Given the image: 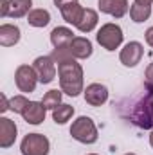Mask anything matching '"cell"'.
I'll return each instance as SVG.
<instances>
[{
  "label": "cell",
  "mask_w": 153,
  "mask_h": 155,
  "mask_svg": "<svg viewBox=\"0 0 153 155\" xmlns=\"http://www.w3.org/2000/svg\"><path fill=\"white\" fill-rule=\"evenodd\" d=\"M60 76V90L70 97H76L83 92V67L76 61V58H69L58 63Z\"/></svg>",
  "instance_id": "6da1fadb"
},
{
  "label": "cell",
  "mask_w": 153,
  "mask_h": 155,
  "mask_svg": "<svg viewBox=\"0 0 153 155\" xmlns=\"http://www.w3.org/2000/svg\"><path fill=\"white\" fill-rule=\"evenodd\" d=\"M146 96L139 99V103L133 107V112H132V121L148 130L153 128V88H146Z\"/></svg>",
  "instance_id": "7a4b0ae2"
},
{
  "label": "cell",
  "mask_w": 153,
  "mask_h": 155,
  "mask_svg": "<svg viewBox=\"0 0 153 155\" xmlns=\"http://www.w3.org/2000/svg\"><path fill=\"white\" fill-rule=\"evenodd\" d=\"M70 135L77 143L94 144L97 141V126L88 116H79L70 126Z\"/></svg>",
  "instance_id": "3957f363"
},
{
  "label": "cell",
  "mask_w": 153,
  "mask_h": 155,
  "mask_svg": "<svg viewBox=\"0 0 153 155\" xmlns=\"http://www.w3.org/2000/svg\"><path fill=\"white\" fill-rule=\"evenodd\" d=\"M122 38H124L122 29H121L117 24H105V25H101V29H99L97 35H96L97 43H99L103 49H106V51H115V49H119L121 43H122Z\"/></svg>",
  "instance_id": "277c9868"
},
{
  "label": "cell",
  "mask_w": 153,
  "mask_h": 155,
  "mask_svg": "<svg viewBox=\"0 0 153 155\" xmlns=\"http://www.w3.org/2000/svg\"><path fill=\"white\" fill-rule=\"evenodd\" d=\"M22 155H49L50 143L43 134H27L20 144Z\"/></svg>",
  "instance_id": "5b68a950"
},
{
  "label": "cell",
  "mask_w": 153,
  "mask_h": 155,
  "mask_svg": "<svg viewBox=\"0 0 153 155\" xmlns=\"http://www.w3.org/2000/svg\"><path fill=\"white\" fill-rule=\"evenodd\" d=\"M15 83H16L18 90L24 92V94L34 92L36 85L40 83L34 67H31V65H20L16 69V72H15Z\"/></svg>",
  "instance_id": "8992f818"
},
{
  "label": "cell",
  "mask_w": 153,
  "mask_h": 155,
  "mask_svg": "<svg viewBox=\"0 0 153 155\" xmlns=\"http://www.w3.org/2000/svg\"><path fill=\"white\" fill-rule=\"evenodd\" d=\"M144 56V47L139 41H128L119 54V60L124 67H137Z\"/></svg>",
  "instance_id": "52a82bcc"
},
{
  "label": "cell",
  "mask_w": 153,
  "mask_h": 155,
  "mask_svg": "<svg viewBox=\"0 0 153 155\" xmlns=\"http://www.w3.org/2000/svg\"><path fill=\"white\" fill-rule=\"evenodd\" d=\"M33 67L38 74V81L47 85L56 78V61L50 56H38L33 61Z\"/></svg>",
  "instance_id": "ba28073f"
},
{
  "label": "cell",
  "mask_w": 153,
  "mask_h": 155,
  "mask_svg": "<svg viewBox=\"0 0 153 155\" xmlns=\"http://www.w3.org/2000/svg\"><path fill=\"white\" fill-rule=\"evenodd\" d=\"M85 101L90 107H101L108 101V88L101 83H90L85 88Z\"/></svg>",
  "instance_id": "9c48e42d"
},
{
  "label": "cell",
  "mask_w": 153,
  "mask_h": 155,
  "mask_svg": "<svg viewBox=\"0 0 153 155\" xmlns=\"http://www.w3.org/2000/svg\"><path fill=\"white\" fill-rule=\"evenodd\" d=\"M16 123L9 117H0V148H11L16 141Z\"/></svg>",
  "instance_id": "30bf717a"
},
{
  "label": "cell",
  "mask_w": 153,
  "mask_h": 155,
  "mask_svg": "<svg viewBox=\"0 0 153 155\" xmlns=\"http://www.w3.org/2000/svg\"><path fill=\"white\" fill-rule=\"evenodd\" d=\"M45 114H47V108L43 107L41 101H29V105L22 112V117L27 124H41L45 121Z\"/></svg>",
  "instance_id": "8fae6325"
},
{
  "label": "cell",
  "mask_w": 153,
  "mask_h": 155,
  "mask_svg": "<svg viewBox=\"0 0 153 155\" xmlns=\"http://www.w3.org/2000/svg\"><path fill=\"white\" fill-rule=\"evenodd\" d=\"M99 11L114 18H122L128 13V0H97Z\"/></svg>",
  "instance_id": "7c38bea8"
},
{
  "label": "cell",
  "mask_w": 153,
  "mask_h": 155,
  "mask_svg": "<svg viewBox=\"0 0 153 155\" xmlns=\"http://www.w3.org/2000/svg\"><path fill=\"white\" fill-rule=\"evenodd\" d=\"M69 51L72 54V58L76 60H86L92 56V41L85 36H74V40L69 45Z\"/></svg>",
  "instance_id": "4fadbf2b"
},
{
  "label": "cell",
  "mask_w": 153,
  "mask_h": 155,
  "mask_svg": "<svg viewBox=\"0 0 153 155\" xmlns=\"http://www.w3.org/2000/svg\"><path fill=\"white\" fill-rule=\"evenodd\" d=\"M20 41V27L13 24H2L0 25V45L2 47H13Z\"/></svg>",
  "instance_id": "5bb4252c"
},
{
  "label": "cell",
  "mask_w": 153,
  "mask_h": 155,
  "mask_svg": "<svg viewBox=\"0 0 153 155\" xmlns=\"http://www.w3.org/2000/svg\"><path fill=\"white\" fill-rule=\"evenodd\" d=\"M72 40H74V33L69 27H54L52 33H50V43H52L54 49L69 47Z\"/></svg>",
  "instance_id": "9a60e30c"
},
{
  "label": "cell",
  "mask_w": 153,
  "mask_h": 155,
  "mask_svg": "<svg viewBox=\"0 0 153 155\" xmlns=\"http://www.w3.org/2000/svg\"><path fill=\"white\" fill-rule=\"evenodd\" d=\"M97 22H99L97 13H96L94 9H88V7H86V9H83V13H81V16H79V20H77L76 27H77V31H81V33H90V31L96 29Z\"/></svg>",
  "instance_id": "2e32d148"
},
{
  "label": "cell",
  "mask_w": 153,
  "mask_h": 155,
  "mask_svg": "<svg viewBox=\"0 0 153 155\" xmlns=\"http://www.w3.org/2000/svg\"><path fill=\"white\" fill-rule=\"evenodd\" d=\"M33 0H9L7 2V16L11 18H22L31 13Z\"/></svg>",
  "instance_id": "e0dca14e"
},
{
  "label": "cell",
  "mask_w": 153,
  "mask_h": 155,
  "mask_svg": "<svg viewBox=\"0 0 153 155\" xmlns=\"http://www.w3.org/2000/svg\"><path fill=\"white\" fill-rule=\"evenodd\" d=\"M50 22V13L47 9H31L27 15V24L31 27H45Z\"/></svg>",
  "instance_id": "ac0fdd59"
},
{
  "label": "cell",
  "mask_w": 153,
  "mask_h": 155,
  "mask_svg": "<svg viewBox=\"0 0 153 155\" xmlns=\"http://www.w3.org/2000/svg\"><path fill=\"white\" fill-rule=\"evenodd\" d=\"M83 9H85V7H81L79 2H74V4H69V5L61 7L60 11H61V16H63V20H65L67 24L76 25L77 20H79V16H81V13H83Z\"/></svg>",
  "instance_id": "d6986e66"
},
{
  "label": "cell",
  "mask_w": 153,
  "mask_h": 155,
  "mask_svg": "<svg viewBox=\"0 0 153 155\" xmlns=\"http://www.w3.org/2000/svg\"><path fill=\"white\" fill-rule=\"evenodd\" d=\"M151 16V7L150 5H141V4H132V7H130V18H132V22H135V24H142V22H146L148 18Z\"/></svg>",
  "instance_id": "ffe728a7"
},
{
  "label": "cell",
  "mask_w": 153,
  "mask_h": 155,
  "mask_svg": "<svg viewBox=\"0 0 153 155\" xmlns=\"http://www.w3.org/2000/svg\"><path fill=\"white\" fill-rule=\"evenodd\" d=\"M74 116V107L67 105V103H61L58 108L52 110V119L56 124H65L70 121V117Z\"/></svg>",
  "instance_id": "44dd1931"
},
{
  "label": "cell",
  "mask_w": 153,
  "mask_h": 155,
  "mask_svg": "<svg viewBox=\"0 0 153 155\" xmlns=\"http://www.w3.org/2000/svg\"><path fill=\"white\" fill-rule=\"evenodd\" d=\"M41 103H43V107H45L47 110H54V108H58V107L61 105V90H58V88L49 90V92L43 96Z\"/></svg>",
  "instance_id": "7402d4cb"
},
{
  "label": "cell",
  "mask_w": 153,
  "mask_h": 155,
  "mask_svg": "<svg viewBox=\"0 0 153 155\" xmlns=\"http://www.w3.org/2000/svg\"><path fill=\"white\" fill-rule=\"evenodd\" d=\"M27 105H29V99L25 96H15L13 99H9V110H13L15 114H20V116Z\"/></svg>",
  "instance_id": "603a6c76"
},
{
  "label": "cell",
  "mask_w": 153,
  "mask_h": 155,
  "mask_svg": "<svg viewBox=\"0 0 153 155\" xmlns=\"http://www.w3.org/2000/svg\"><path fill=\"white\" fill-rule=\"evenodd\" d=\"M50 58H52L56 63H61V61H65V60L72 58V54H70L69 47H61V49H54V51H52V54H50Z\"/></svg>",
  "instance_id": "cb8c5ba5"
},
{
  "label": "cell",
  "mask_w": 153,
  "mask_h": 155,
  "mask_svg": "<svg viewBox=\"0 0 153 155\" xmlns=\"http://www.w3.org/2000/svg\"><path fill=\"white\" fill-rule=\"evenodd\" d=\"M144 78H146V88H153V61L148 65Z\"/></svg>",
  "instance_id": "d4e9b609"
},
{
  "label": "cell",
  "mask_w": 153,
  "mask_h": 155,
  "mask_svg": "<svg viewBox=\"0 0 153 155\" xmlns=\"http://www.w3.org/2000/svg\"><path fill=\"white\" fill-rule=\"evenodd\" d=\"M9 110V99L5 97V94H0V112H7Z\"/></svg>",
  "instance_id": "484cf974"
},
{
  "label": "cell",
  "mask_w": 153,
  "mask_h": 155,
  "mask_svg": "<svg viewBox=\"0 0 153 155\" xmlns=\"http://www.w3.org/2000/svg\"><path fill=\"white\" fill-rule=\"evenodd\" d=\"M77 0H54V5L58 7V9H61V7H65V5H69V4H74Z\"/></svg>",
  "instance_id": "4316f807"
},
{
  "label": "cell",
  "mask_w": 153,
  "mask_h": 155,
  "mask_svg": "<svg viewBox=\"0 0 153 155\" xmlns=\"http://www.w3.org/2000/svg\"><path fill=\"white\" fill-rule=\"evenodd\" d=\"M146 43H148V45L153 49V25L148 29V31H146Z\"/></svg>",
  "instance_id": "83f0119b"
},
{
  "label": "cell",
  "mask_w": 153,
  "mask_h": 155,
  "mask_svg": "<svg viewBox=\"0 0 153 155\" xmlns=\"http://www.w3.org/2000/svg\"><path fill=\"white\" fill-rule=\"evenodd\" d=\"M137 4H141V5H151L153 0H135Z\"/></svg>",
  "instance_id": "f1b7e54d"
},
{
  "label": "cell",
  "mask_w": 153,
  "mask_h": 155,
  "mask_svg": "<svg viewBox=\"0 0 153 155\" xmlns=\"http://www.w3.org/2000/svg\"><path fill=\"white\" fill-rule=\"evenodd\" d=\"M150 146L153 148V128H151V134H150Z\"/></svg>",
  "instance_id": "f546056e"
},
{
  "label": "cell",
  "mask_w": 153,
  "mask_h": 155,
  "mask_svg": "<svg viewBox=\"0 0 153 155\" xmlns=\"http://www.w3.org/2000/svg\"><path fill=\"white\" fill-rule=\"evenodd\" d=\"M124 155H135V153H124Z\"/></svg>",
  "instance_id": "4dcf8cb0"
},
{
  "label": "cell",
  "mask_w": 153,
  "mask_h": 155,
  "mask_svg": "<svg viewBox=\"0 0 153 155\" xmlns=\"http://www.w3.org/2000/svg\"><path fill=\"white\" fill-rule=\"evenodd\" d=\"M88 155H97V153H88Z\"/></svg>",
  "instance_id": "1f68e13d"
}]
</instances>
